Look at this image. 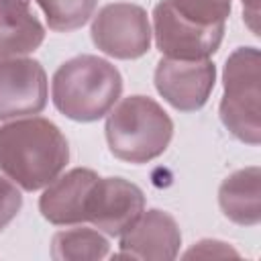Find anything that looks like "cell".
Here are the masks:
<instances>
[{
  "instance_id": "cell-16",
  "label": "cell",
  "mask_w": 261,
  "mask_h": 261,
  "mask_svg": "<svg viewBox=\"0 0 261 261\" xmlns=\"http://www.w3.org/2000/svg\"><path fill=\"white\" fill-rule=\"evenodd\" d=\"M181 16L200 24H224L230 12V0H167Z\"/></svg>"
},
{
  "instance_id": "cell-2",
  "label": "cell",
  "mask_w": 261,
  "mask_h": 261,
  "mask_svg": "<svg viewBox=\"0 0 261 261\" xmlns=\"http://www.w3.org/2000/svg\"><path fill=\"white\" fill-rule=\"evenodd\" d=\"M122 90L114 65L96 55H77L53 73L51 96L59 112L71 120L90 122L110 112Z\"/></svg>"
},
{
  "instance_id": "cell-1",
  "label": "cell",
  "mask_w": 261,
  "mask_h": 261,
  "mask_svg": "<svg viewBox=\"0 0 261 261\" xmlns=\"http://www.w3.org/2000/svg\"><path fill=\"white\" fill-rule=\"evenodd\" d=\"M67 157L65 137L45 118H22L0 128V169L24 190L51 184Z\"/></svg>"
},
{
  "instance_id": "cell-3",
  "label": "cell",
  "mask_w": 261,
  "mask_h": 261,
  "mask_svg": "<svg viewBox=\"0 0 261 261\" xmlns=\"http://www.w3.org/2000/svg\"><path fill=\"white\" fill-rule=\"evenodd\" d=\"M173 124L151 98L130 96L110 108L106 141L110 151L128 163H145L161 155L171 141Z\"/></svg>"
},
{
  "instance_id": "cell-13",
  "label": "cell",
  "mask_w": 261,
  "mask_h": 261,
  "mask_svg": "<svg viewBox=\"0 0 261 261\" xmlns=\"http://www.w3.org/2000/svg\"><path fill=\"white\" fill-rule=\"evenodd\" d=\"M220 206L224 214L239 224H257L259 220V169L234 171L220 186Z\"/></svg>"
},
{
  "instance_id": "cell-15",
  "label": "cell",
  "mask_w": 261,
  "mask_h": 261,
  "mask_svg": "<svg viewBox=\"0 0 261 261\" xmlns=\"http://www.w3.org/2000/svg\"><path fill=\"white\" fill-rule=\"evenodd\" d=\"M53 31H75L88 22L96 0H37Z\"/></svg>"
},
{
  "instance_id": "cell-11",
  "label": "cell",
  "mask_w": 261,
  "mask_h": 261,
  "mask_svg": "<svg viewBox=\"0 0 261 261\" xmlns=\"http://www.w3.org/2000/svg\"><path fill=\"white\" fill-rule=\"evenodd\" d=\"M179 228L175 220L163 210L141 212L139 218L120 234L124 257L171 259L179 245Z\"/></svg>"
},
{
  "instance_id": "cell-5",
  "label": "cell",
  "mask_w": 261,
  "mask_h": 261,
  "mask_svg": "<svg viewBox=\"0 0 261 261\" xmlns=\"http://www.w3.org/2000/svg\"><path fill=\"white\" fill-rule=\"evenodd\" d=\"M94 45L118 59H135L149 51L151 29L147 12L137 4L116 2L104 6L92 22Z\"/></svg>"
},
{
  "instance_id": "cell-6",
  "label": "cell",
  "mask_w": 261,
  "mask_h": 261,
  "mask_svg": "<svg viewBox=\"0 0 261 261\" xmlns=\"http://www.w3.org/2000/svg\"><path fill=\"white\" fill-rule=\"evenodd\" d=\"M153 22L157 47L173 59H206L218 49L224 31V24H200L181 16L167 0L155 6Z\"/></svg>"
},
{
  "instance_id": "cell-10",
  "label": "cell",
  "mask_w": 261,
  "mask_h": 261,
  "mask_svg": "<svg viewBox=\"0 0 261 261\" xmlns=\"http://www.w3.org/2000/svg\"><path fill=\"white\" fill-rule=\"evenodd\" d=\"M98 175L92 169H71L47 184L39 200L41 214L53 224H75L88 220V202Z\"/></svg>"
},
{
  "instance_id": "cell-9",
  "label": "cell",
  "mask_w": 261,
  "mask_h": 261,
  "mask_svg": "<svg viewBox=\"0 0 261 261\" xmlns=\"http://www.w3.org/2000/svg\"><path fill=\"white\" fill-rule=\"evenodd\" d=\"M143 204V192L135 184L122 177H98L88 202V220L106 234H122L139 218Z\"/></svg>"
},
{
  "instance_id": "cell-12",
  "label": "cell",
  "mask_w": 261,
  "mask_h": 261,
  "mask_svg": "<svg viewBox=\"0 0 261 261\" xmlns=\"http://www.w3.org/2000/svg\"><path fill=\"white\" fill-rule=\"evenodd\" d=\"M43 35L27 0H0V59L35 51Z\"/></svg>"
},
{
  "instance_id": "cell-17",
  "label": "cell",
  "mask_w": 261,
  "mask_h": 261,
  "mask_svg": "<svg viewBox=\"0 0 261 261\" xmlns=\"http://www.w3.org/2000/svg\"><path fill=\"white\" fill-rule=\"evenodd\" d=\"M20 204H22V198L14 181L0 175V230L18 214Z\"/></svg>"
},
{
  "instance_id": "cell-7",
  "label": "cell",
  "mask_w": 261,
  "mask_h": 261,
  "mask_svg": "<svg viewBox=\"0 0 261 261\" xmlns=\"http://www.w3.org/2000/svg\"><path fill=\"white\" fill-rule=\"evenodd\" d=\"M45 102L47 77L37 61L24 57L0 59V120L37 114Z\"/></svg>"
},
{
  "instance_id": "cell-8",
  "label": "cell",
  "mask_w": 261,
  "mask_h": 261,
  "mask_svg": "<svg viewBox=\"0 0 261 261\" xmlns=\"http://www.w3.org/2000/svg\"><path fill=\"white\" fill-rule=\"evenodd\" d=\"M155 86L177 110H198L214 88V65L208 59L163 57L155 69Z\"/></svg>"
},
{
  "instance_id": "cell-14",
  "label": "cell",
  "mask_w": 261,
  "mask_h": 261,
  "mask_svg": "<svg viewBox=\"0 0 261 261\" xmlns=\"http://www.w3.org/2000/svg\"><path fill=\"white\" fill-rule=\"evenodd\" d=\"M108 243L102 234L92 228H71L57 232L53 237V257L55 259H96L104 257Z\"/></svg>"
},
{
  "instance_id": "cell-4",
  "label": "cell",
  "mask_w": 261,
  "mask_h": 261,
  "mask_svg": "<svg viewBox=\"0 0 261 261\" xmlns=\"http://www.w3.org/2000/svg\"><path fill=\"white\" fill-rule=\"evenodd\" d=\"M220 118L241 141L259 143V53L255 47H241L226 61Z\"/></svg>"
}]
</instances>
